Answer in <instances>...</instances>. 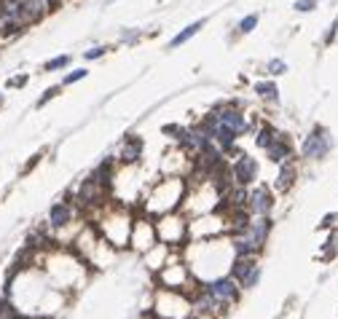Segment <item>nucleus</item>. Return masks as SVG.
<instances>
[{"mask_svg":"<svg viewBox=\"0 0 338 319\" xmlns=\"http://www.w3.org/2000/svg\"><path fill=\"white\" fill-rule=\"evenodd\" d=\"M183 198H185V180L180 174H167L145 196V215L164 217L183 204Z\"/></svg>","mask_w":338,"mask_h":319,"instance_id":"f257e3e1","label":"nucleus"},{"mask_svg":"<svg viewBox=\"0 0 338 319\" xmlns=\"http://www.w3.org/2000/svg\"><path fill=\"white\" fill-rule=\"evenodd\" d=\"M207 115H212L220 126L231 129V132H234L236 137H244V134H247L250 129L255 126V124L247 121V115L242 113V108H239L236 102H220V105H215V108L209 110Z\"/></svg>","mask_w":338,"mask_h":319,"instance_id":"f03ea898","label":"nucleus"},{"mask_svg":"<svg viewBox=\"0 0 338 319\" xmlns=\"http://www.w3.org/2000/svg\"><path fill=\"white\" fill-rule=\"evenodd\" d=\"M102 236L110 244H115V247L129 244V236H132V220H129V215L121 212V209H115V212H110L108 217H102Z\"/></svg>","mask_w":338,"mask_h":319,"instance_id":"7ed1b4c3","label":"nucleus"},{"mask_svg":"<svg viewBox=\"0 0 338 319\" xmlns=\"http://www.w3.org/2000/svg\"><path fill=\"white\" fill-rule=\"evenodd\" d=\"M330 150H333V137H330L328 129H322V126H314L306 134V139L301 143V156H304L306 161L325 158Z\"/></svg>","mask_w":338,"mask_h":319,"instance_id":"20e7f679","label":"nucleus"},{"mask_svg":"<svg viewBox=\"0 0 338 319\" xmlns=\"http://www.w3.org/2000/svg\"><path fill=\"white\" fill-rule=\"evenodd\" d=\"M105 185L102 180H97L94 174L84 177V183L78 185V193H75V204L81 209H91V207H100L105 204Z\"/></svg>","mask_w":338,"mask_h":319,"instance_id":"39448f33","label":"nucleus"},{"mask_svg":"<svg viewBox=\"0 0 338 319\" xmlns=\"http://www.w3.org/2000/svg\"><path fill=\"white\" fill-rule=\"evenodd\" d=\"M231 174H234L236 185L250 188V185H255V180H258V174H261V164L255 156H250V153H239V156L231 161Z\"/></svg>","mask_w":338,"mask_h":319,"instance_id":"423d86ee","label":"nucleus"},{"mask_svg":"<svg viewBox=\"0 0 338 319\" xmlns=\"http://www.w3.org/2000/svg\"><path fill=\"white\" fill-rule=\"evenodd\" d=\"M274 209V191L263 183L247 188V212L250 215H269Z\"/></svg>","mask_w":338,"mask_h":319,"instance_id":"0eeeda50","label":"nucleus"},{"mask_svg":"<svg viewBox=\"0 0 338 319\" xmlns=\"http://www.w3.org/2000/svg\"><path fill=\"white\" fill-rule=\"evenodd\" d=\"M185 233H188V226H185V220H180V217H174L172 212L169 215H164L158 220V226H156V236L164 244H177V242H183L185 239Z\"/></svg>","mask_w":338,"mask_h":319,"instance_id":"6e6552de","label":"nucleus"},{"mask_svg":"<svg viewBox=\"0 0 338 319\" xmlns=\"http://www.w3.org/2000/svg\"><path fill=\"white\" fill-rule=\"evenodd\" d=\"M234 282H236L234 276H215V279L204 282V290L223 303H234L236 295H239V285H234Z\"/></svg>","mask_w":338,"mask_h":319,"instance_id":"1a4fd4ad","label":"nucleus"},{"mask_svg":"<svg viewBox=\"0 0 338 319\" xmlns=\"http://www.w3.org/2000/svg\"><path fill=\"white\" fill-rule=\"evenodd\" d=\"M188 279H193V274H191V266H185V263H169L158 274V282L164 287H169V290L185 287V285H188Z\"/></svg>","mask_w":338,"mask_h":319,"instance_id":"9d476101","label":"nucleus"},{"mask_svg":"<svg viewBox=\"0 0 338 319\" xmlns=\"http://www.w3.org/2000/svg\"><path fill=\"white\" fill-rule=\"evenodd\" d=\"M143 153H145V139L140 134H126L121 150H118V161L121 164H140L143 161Z\"/></svg>","mask_w":338,"mask_h":319,"instance_id":"9b49d317","label":"nucleus"},{"mask_svg":"<svg viewBox=\"0 0 338 319\" xmlns=\"http://www.w3.org/2000/svg\"><path fill=\"white\" fill-rule=\"evenodd\" d=\"M266 156H269V161H274V164H282L287 158H293V143H290V137L285 132H276L274 143L266 148Z\"/></svg>","mask_w":338,"mask_h":319,"instance_id":"f8f14e48","label":"nucleus"},{"mask_svg":"<svg viewBox=\"0 0 338 319\" xmlns=\"http://www.w3.org/2000/svg\"><path fill=\"white\" fill-rule=\"evenodd\" d=\"M22 3V16H25V25H38V22H43L46 16L51 14V8L46 0H19Z\"/></svg>","mask_w":338,"mask_h":319,"instance_id":"ddd939ff","label":"nucleus"},{"mask_svg":"<svg viewBox=\"0 0 338 319\" xmlns=\"http://www.w3.org/2000/svg\"><path fill=\"white\" fill-rule=\"evenodd\" d=\"M295 174H298V169H295V164H293V158H287V161H282L279 164V172H276V180H274V188L279 193H285V191H290V185L295 183Z\"/></svg>","mask_w":338,"mask_h":319,"instance_id":"4468645a","label":"nucleus"},{"mask_svg":"<svg viewBox=\"0 0 338 319\" xmlns=\"http://www.w3.org/2000/svg\"><path fill=\"white\" fill-rule=\"evenodd\" d=\"M73 220V204L70 202H56L49 212V223H51V228H62L67 226V223Z\"/></svg>","mask_w":338,"mask_h":319,"instance_id":"2eb2a0df","label":"nucleus"},{"mask_svg":"<svg viewBox=\"0 0 338 319\" xmlns=\"http://www.w3.org/2000/svg\"><path fill=\"white\" fill-rule=\"evenodd\" d=\"M204 25H207V19H196V22H191V25H185V27H183V30H180V32L169 41L167 49H180V46H183V43H188V41L193 38V35H199Z\"/></svg>","mask_w":338,"mask_h":319,"instance_id":"dca6fc26","label":"nucleus"},{"mask_svg":"<svg viewBox=\"0 0 338 319\" xmlns=\"http://www.w3.org/2000/svg\"><path fill=\"white\" fill-rule=\"evenodd\" d=\"M255 97H261L263 102H269V105H276L279 102V86H276V81H255Z\"/></svg>","mask_w":338,"mask_h":319,"instance_id":"f3484780","label":"nucleus"},{"mask_svg":"<svg viewBox=\"0 0 338 319\" xmlns=\"http://www.w3.org/2000/svg\"><path fill=\"white\" fill-rule=\"evenodd\" d=\"M274 137H276V129H274L271 124H261V126H255V148H258V150L266 153V148L274 143Z\"/></svg>","mask_w":338,"mask_h":319,"instance_id":"a211bd4d","label":"nucleus"},{"mask_svg":"<svg viewBox=\"0 0 338 319\" xmlns=\"http://www.w3.org/2000/svg\"><path fill=\"white\" fill-rule=\"evenodd\" d=\"M70 67V54H56L49 62H43V73H59V70Z\"/></svg>","mask_w":338,"mask_h":319,"instance_id":"6ab92c4d","label":"nucleus"},{"mask_svg":"<svg viewBox=\"0 0 338 319\" xmlns=\"http://www.w3.org/2000/svg\"><path fill=\"white\" fill-rule=\"evenodd\" d=\"M258 22H261L258 14H247V16H242V19H239V25H236V32H239V35H250L255 27H258Z\"/></svg>","mask_w":338,"mask_h":319,"instance_id":"aec40b11","label":"nucleus"},{"mask_svg":"<svg viewBox=\"0 0 338 319\" xmlns=\"http://www.w3.org/2000/svg\"><path fill=\"white\" fill-rule=\"evenodd\" d=\"M86 75H89V70H86V67L70 70V73H65V78H62V86H73V84H78V81H84Z\"/></svg>","mask_w":338,"mask_h":319,"instance_id":"412c9836","label":"nucleus"},{"mask_svg":"<svg viewBox=\"0 0 338 319\" xmlns=\"http://www.w3.org/2000/svg\"><path fill=\"white\" fill-rule=\"evenodd\" d=\"M266 73L269 75H285L287 73V62L285 59H269V62H266Z\"/></svg>","mask_w":338,"mask_h":319,"instance_id":"4be33fe9","label":"nucleus"},{"mask_svg":"<svg viewBox=\"0 0 338 319\" xmlns=\"http://www.w3.org/2000/svg\"><path fill=\"white\" fill-rule=\"evenodd\" d=\"M105 54H108V46H91V49L84 51V59L86 62H97V59H102Z\"/></svg>","mask_w":338,"mask_h":319,"instance_id":"5701e85b","label":"nucleus"},{"mask_svg":"<svg viewBox=\"0 0 338 319\" xmlns=\"http://www.w3.org/2000/svg\"><path fill=\"white\" fill-rule=\"evenodd\" d=\"M140 38H143V30H121V35H118V41L126 46H134Z\"/></svg>","mask_w":338,"mask_h":319,"instance_id":"b1692460","label":"nucleus"},{"mask_svg":"<svg viewBox=\"0 0 338 319\" xmlns=\"http://www.w3.org/2000/svg\"><path fill=\"white\" fill-rule=\"evenodd\" d=\"M317 3H320V0H295L293 8L298 11V14H311V11L317 8Z\"/></svg>","mask_w":338,"mask_h":319,"instance_id":"393cba45","label":"nucleus"},{"mask_svg":"<svg viewBox=\"0 0 338 319\" xmlns=\"http://www.w3.org/2000/svg\"><path fill=\"white\" fill-rule=\"evenodd\" d=\"M161 132H164L167 137H172V139H180L183 132H185V126H180V124H164V126H161Z\"/></svg>","mask_w":338,"mask_h":319,"instance_id":"a878e982","label":"nucleus"},{"mask_svg":"<svg viewBox=\"0 0 338 319\" xmlns=\"http://www.w3.org/2000/svg\"><path fill=\"white\" fill-rule=\"evenodd\" d=\"M62 89H65L62 84H56V86H49V89H46V94H43V97L38 99V108H43V105L49 102V99H54L56 94H62Z\"/></svg>","mask_w":338,"mask_h":319,"instance_id":"bb28decb","label":"nucleus"},{"mask_svg":"<svg viewBox=\"0 0 338 319\" xmlns=\"http://www.w3.org/2000/svg\"><path fill=\"white\" fill-rule=\"evenodd\" d=\"M335 35H338V16L333 19V25H330V30L325 32V43H333L335 41Z\"/></svg>","mask_w":338,"mask_h":319,"instance_id":"cd10ccee","label":"nucleus"},{"mask_svg":"<svg viewBox=\"0 0 338 319\" xmlns=\"http://www.w3.org/2000/svg\"><path fill=\"white\" fill-rule=\"evenodd\" d=\"M25 84H27V75H16L8 81V86H25Z\"/></svg>","mask_w":338,"mask_h":319,"instance_id":"c85d7f7f","label":"nucleus"},{"mask_svg":"<svg viewBox=\"0 0 338 319\" xmlns=\"http://www.w3.org/2000/svg\"><path fill=\"white\" fill-rule=\"evenodd\" d=\"M46 3H49V8H51V11H59V8L67 3V0H46Z\"/></svg>","mask_w":338,"mask_h":319,"instance_id":"c756f323","label":"nucleus"},{"mask_svg":"<svg viewBox=\"0 0 338 319\" xmlns=\"http://www.w3.org/2000/svg\"><path fill=\"white\" fill-rule=\"evenodd\" d=\"M110 3H115V0H105V6H110Z\"/></svg>","mask_w":338,"mask_h":319,"instance_id":"7c9ffc66","label":"nucleus"},{"mask_svg":"<svg viewBox=\"0 0 338 319\" xmlns=\"http://www.w3.org/2000/svg\"><path fill=\"white\" fill-rule=\"evenodd\" d=\"M0 105H3V94H0Z\"/></svg>","mask_w":338,"mask_h":319,"instance_id":"2f4dec72","label":"nucleus"}]
</instances>
